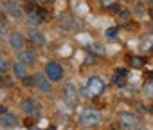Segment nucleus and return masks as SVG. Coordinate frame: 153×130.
<instances>
[{"label":"nucleus","instance_id":"f257e3e1","mask_svg":"<svg viewBox=\"0 0 153 130\" xmlns=\"http://www.w3.org/2000/svg\"><path fill=\"white\" fill-rule=\"evenodd\" d=\"M105 90V81L99 78V76H90L88 81H87V87H85V92L88 98H96L99 94H103Z\"/></svg>","mask_w":153,"mask_h":130},{"label":"nucleus","instance_id":"f03ea898","mask_svg":"<svg viewBox=\"0 0 153 130\" xmlns=\"http://www.w3.org/2000/svg\"><path fill=\"white\" fill-rule=\"evenodd\" d=\"M101 121V114L96 110V108H85L79 116V123L83 126H94Z\"/></svg>","mask_w":153,"mask_h":130},{"label":"nucleus","instance_id":"7ed1b4c3","mask_svg":"<svg viewBox=\"0 0 153 130\" xmlns=\"http://www.w3.org/2000/svg\"><path fill=\"white\" fill-rule=\"evenodd\" d=\"M45 76L52 83H56V81H59L63 78V67L56 61H49V63H45Z\"/></svg>","mask_w":153,"mask_h":130},{"label":"nucleus","instance_id":"20e7f679","mask_svg":"<svg viewBox=\"0 0 153 130\" xmlns=\"http://www.w3.org/2000/svg\"><path fill=\"white\" fill-rule=\"evenodd\" d=\"M63 99L67 101L68 107H76V105H78V89H76L72 83H67L63 87Z\"/></svg>","mask_w":153,"mask_h":130},{"label":"nucleus","instance_id":"39448f33","mask_svg":"<svg viewBox=\"0 0 153 130\" xmlns=\"http://www.w3.org/2000/svg\"><path fill=\"white\" fill-rule=\"evenodd\" d=\"M34 85L42 90V92H45V94H51L52 92V81L45 76V74H34Z\"/></svg>","mask_w":153,"mask_h":130},{"label":"nucleus","instance_id":"423d86ee","mask_svg":"<svg viewBox=\"0 0 153 130\" xmlns=\"http://www.w3.org/2000/svg\"><path fill=\"white\" fill-rule=\"evenodd\" d=\"M119 125L124 128H135L139 125V117L135 114H130V112H121L119 114Z\"/></svg>","mask_w":153,"mask_h":130},{"label":"nucleus","instance_id":"0eeeda50","mask_svg":"<svg viewBox=\"0 0 153 130\" xmlns=\"http://www.w3.org/2000/svg\"><path fill=\"white\" fill-rule=\"evenodd\" d=\"M36 60H38V56H36V52L33 49H22V51H18V61L20 63H24V65H34Z\"/></svg>","mask_w":153,"mask_h":130},{"label":"nucleus","instance_id":"6e6552de","mask_svg":"<svg viewBox=\"0 0 153 130\" xmlns=\"http://www.w3.org/2000/svg\"><path fill=\"white\" fill-rule=\"evenodd\" d=\"M20 108H22V112L27 114V116H36V114L40 112V105H38L34 99H31V98L24 99V101L20 103Z\"/></svg>","mask_w":153,"mask_h":130},{"label":"nucleus","instance_id":"1a4fd4ad","mask_svg":"<svg viewBox=\"0 0 153 130\" xmlns=\"http://www.w3.org/2000/svg\"><path fill=\"white\" fill-rule=\"evenodd\" d=\"M27 38H29V42H31L34 47H42V45H45V36H43L40 31H36V29H29Z\"/></svg>","mask_w":153,"mask_h":130},{"label":"nucleus","instance_id":"9d476101","mask_svg":"<svg viewBox=\"0 0 153 130\" xmlns=\"http://www.w3.org/2000/svg\"><path fill=\"white\" fill-rule=\"evenodd\" d=\"M24 42H25V38H24V34L20 33V31H13L11 34H9V43H11V47L13 49H22L24 47Z\"/></svg>","mask_w":153,"mask_h":130},{"label":"nucleus","instance_id":"9b49d317","mask_svg":"<svg viewBox=\"0 0 153 130\" xmlns=\"http://www.w3.org/2000/svg\"><path fill=\"white\" fill-rule=\"evenodd\" d=\"M0 123H2L4 126H7V128H11V126H16L18 119H16V116H15V114H9V112H6V114H2V116H0Z\"/></svg>","mask_w":153,"mask_h":130},{"label":"nucleus","instance_id":"f8f14e48","mask_svg":"<svg viewBox=\"0 0 153 130\" xmlns=\"http://www.w3.org/2000/svg\"><path fill=\"white\" fill-rule=\"evenodd\" d=\"M13 71H15V76H16V78H20V80H25V78H27L25 65H24V63H20L18 60L13 63Z\"/></svg>","mask_w":153,"mask_h":130},{"label":"nucleus","instance_id":"ddd939ff","mask_svg":"<svg viewBox=\"0 0 153 130\" xmlns=\"http://www.w3.org/2000/svg\"><path fill=\"white\" fill-rule=\"evenodd\" d=\"M42 20H43V16H42L40 11H29V13H27V24L38 25V24H42Z\"/></svg>","mask_w":153,"mask_h":130},{"label":"nucleus","instance_id":"4468645a","mask_svg":"<svg viewBox=\"0 0 153 130\" xmlns=\"http://www.w3.org/2000/svg\"><path fill=\"white\" fill-rule=\"evenodd\" d=\"M4 7H6V11H7L9 15H13L15 18H20V15H22V9L18 7V4H15V2H7Z\"/></svg>","mask_w":153,"mask_h":130},{"label":"nucleus","instance_id":"2eb2a0df","mask_svg":"<svg viewBox=\"0 0 153 130\" xmlns=\"http://www.w3.org/2000/svg\"><path fill=\"white\" fill-rule=\"evenodd\" d=\"M140 49H142L144 52H148V51H151V49H153V34H148V36L142 40Z\"/></svg>","mask_w":153,"mask_h":130},{"label":"nucleus","instance_id":"dca6fc26","mask_svg":"<svg viewBox=\"0 0 153 130\" xmlns=\"http://www.w3.org/2000/svg\"><path fill=\"white\" fill-rule=\"evenodd\" d=\"M124 76H126V71H117V74L114 76V83L115 85H124Z\"/></svg>","mask_w":153,"mask_h":130},{"label":"nucleus","instance_id":"f3484780","mask_svg":"<svg viewBox=\"0 0 153 130\" xmlns=\"http://www.w3.org/2000/svg\"><path fill=\"white\" fill-rule=\"evenodd\" d=\"M144 94H146L148 98H151V99H153V81H151V83H148V85L144 87Z\"/></svg>","mask_w":153,"mask_h":130},{"label":"nucleus","instance_id":"a211bd4d","mask_svg":"<svg viewBox=\"0 0 153 130\" xmlns=\"http://www.w3.org/2000/svg\"><path fill=\"white\" fill-rule=\"evenodd\" d=\"M7 67H9V61L4 60V58H0V72H6Z\"/></svg>","mask_w":153,"mask_h":130},{"label":"nucleus","instance_id":"6ab92c4d","mask_svg":"<svg viewBox=\"0 0 153 130\" xmlns=\"http://www.w3.org/2000/svg\"><path fill=\"white\" fill-rule=\"evenodd\" d=\"M105 34H106V38L114 40V38L117 36V29H115V27H112V29H106V33H105Z\"/></svg>","mask_w":153,"mask_h":130},{"label":"nucleus","instance_id":"aec40b11","mask_svg":"<svg viewBox=\"0 0 153 130\" xmlns=\"http://www.w3.org/2000/svg\"><path fill=\"white\" fill-rule=\"evenodd\" d=\"M0 83H2V85H7V87H9V85H11V80H9L7 76H0Z\"/></svg>","mask_w":153,"mask_h":130},{"label":"nucleus","instance_id":"412c9836","mask_svg":"<svg viewBox=\"0 0 153 130\" xmlns=\"http://www.w3.org/2000/svg\"><path fill=\"white\" fill-rule=\"evenodd\" d=\"M131 63L135 65V67H142V63H144V61H142L140 58H133V60H131Z\"/></svg>","mask_w":153,"mask_h":130},{"label":"nucleus","instance_id":"4be33fe9","mask_svg":"<svg viewBox=\"0 0 153 130\" xmlns=\"http://www.w3.org/2000/svg\"><path fill=\"white\" fill-rule=\"evenodd\" d=\"M110 9H112L114 13H119V6H117V4H112V6H110Z\"/></svg>","mask_w":153,"mask_h":130},{"label":"nucleus","instance_id":"5701e85b","mask_svg":"<svg viewBox=\"0 0 153 130\" xmlns=\"http://www.w3.org/2000/svg\"><path fill=\"white\" fill-rule=\"evenodd\" d=\"M6 112H7V110H6V107H4V105H0V116L6 114Z\"/></svg>","mask_w":153,"mask_h":130},{"label":"nucleus","instance_id":"b1692460","mask_svg":"<svg viewBox=\"0 0 153 130\" xmlns=\"http://www.w3.org/2000/svg\"><path fill=\"white\" fill-rule=\"evenodd\" d=\"M101 2H103V4H108V6H112V4H114V0H101Z\"/></svg>","mask_w":153,"mask_h":130},{"label":"nucleus","instance_id":"393cba45","mask_svg":"<svg viewBox=\"0 0 153 130\" xmlns=\"http://www.w3.org/2000/svg\"><path fill=\"white\" fill-rule=\"evenodd\" d=\"M4 25H6V22H4L2 18H0V31H2V29H4Z\"/></svg>","mask_w":153,"mask_h":130},{"label":"nucleus","instance_id":"a878e982","mask_svg":"<svg viewBox=\"0 0 153 130\" xmlns=\"http://www.w3.org/2000/svg\"><path fill=\"white\" fill-rule=\"evenodd\" d=\"M146 2H148V4H151V6H153V0H146Z\"/></svg>","mask_w":153,"mask_h":130},{"label":"nucleus","instance_id":"bb28decb","mask_svg":"<svg viewBox=\"0 0 153 130\" xmlns=\"http://www.w3.org/2000/svg\"><path fill=\"white\" fill-rule=\"evenodd\" d=\"M151 18H153V13H151Z\"/></svg>","mask_w":153,"mask_h":130}]
</instances>
